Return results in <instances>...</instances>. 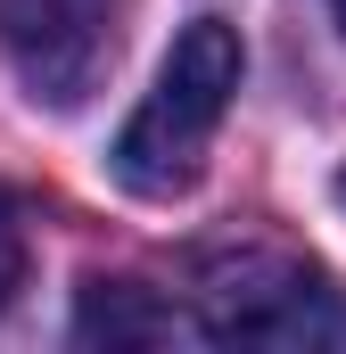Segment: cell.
I'll use <instances>...</instances> for the list:
<instances>
[{
  "mask_svg": "<svg viewBox=\"0 0 346 354\" xmlns=\"http://www.w3.org/2000/svg\"><path fill=\"white\" fill-rule=\"evenodd\" d=\"M239 75H248L239 25H223V17L181 25L165 66H157V83H149V99L116 132V181L132 198H181L190 181L206 174V149H215V132L231 115Z\"/></svg>",
  "mask_w": 346,
  "mask_h": 354,
  "instance_id": "cell-1",
  "label": "cell"
},
{
  "mask_svg": "<svg viewBox=\"0 0 346 354\" xmlns=\"http://www.w3.org/2000/svg\"><path fill=\"white\" fill-rule=\"evenodd\" d=\"M190 338L206 346H346V297L272 239H223L190 256Z\"/></svg>",
  "mask_w": 346,
  "mask_h": 354,
  "instance_id": "cell-2",
  "label": "cell"
},
{
  "mask_svg": "<svg viewBox=\"0 0 346 354\" xmlns=\"http://www.w3.org/2000/svg\"><path fill=\"white\" fill-rule=\"evenodd\" d=\"M124 0H0V58L42 107H83L116 66Z\"/></svg>",
  "mask_w": 346,
  "mask_h": 354,
  "instance_id": "cell-3",
  "label": "cell"
},
{
  "mask_svg": "<svg viewBox=\"0 0 346 354\" xmlns=\"http://www.w3.org/2000/svg\"><path fill=\"white\" fill-rule=\"evenodd\" d=\"M190 338V322L173 313L165 297H149L140 280H83V305H75V346H173Z\"/></svg>",
  "mask_w": 346,
  "mask_h": 354,
  "instance_id": "cell-4",
  "label": "cell"
},
{
  "mask_svg": "<svg viewBox=\"0 0 346 354\" xmlns=\"http://www.w3.org/2000/svg\"><path fill=\"white\" fill-rule=\"evenodd\" d=\"M25 272H33V231H25V198H17V189L0 181V313L17 305Z\"/></svg>",
  "mask_w": 346,
  "mask_h": 354,
  "instance_id": "cell-5",
  "label": "cell"
},
{
  "mask_svg": "<svg viewBox=\"0 0 346 354\" xmlns=\"http://www.w3.org/2000/svg\"><path fill=\"white\" fill-rule=\"evenodd\" d=\"M330 17H338V33H346V0H330Z\"/></svg>",
  "mask_w": 346,
  "mask_h": 354,
  "instance_id": "cell-6",
  "label": "cell"
}]
</instances>
